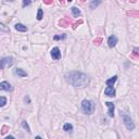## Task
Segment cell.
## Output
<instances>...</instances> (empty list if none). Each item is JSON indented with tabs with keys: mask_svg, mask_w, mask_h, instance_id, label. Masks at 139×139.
Listing matches in <instances>:
<instances>
[{
	"mask_svg": "<svg viewBox=\"0 0 139 139\" xmlns=\"http://www.w3.org/2000/svg\"><path fill=\"white\" fill-rule=\"evenodd\" d=\"M35 139H44V138H41L40 136H37V137H35Z\"/></svg>",
	"mask_w": 139,
	"mask_h": 139,
	"instance_id": "obj_30",
	"label": "cell"
},
{
	"mask_svg": "<svg viewBox=\"0 0 139 139\" xmlns=\"http://www.w3.org/2000/svg\"><path fill=\"white\" fill-rule=\"evenodd\" d=\"M13 64V58L12 56H7V58H3L0 60V70H3L4 67L10 66V65Z\"/></svg>",
	"mask_w": 139,
	"mask_h": 139,
	"instance_id": "obj_4",
	"label": "cell"
},
{
	"mask_svg": "<svg viewBox=\"0 0 139 139\" xmlns=\"http://www.w3.org/2000/svg\"><path fill=\"white\" fill-rule=\"evenodd\" d=\"M5 104H7V98L0 97V107H4Z\"/></svg>",
	"mask_w": 139,
	"mask_h": 139,
	"instance_id": "obj_19",
	"label": "cell"
},
{
	"mask_svg": "<svg viewBox=\"0 0 139 139\" xmlns=\"http://www.w3.org/2000/svg\"><path fill=\"white\" fill-rule=\"evenodd\" d=\"M63 130H65L66 133H73V125L72 124H70V123H66V124H64V126H63Z\"/></svg>",
	"mask_w": 139,
	"mask_h": 139,
	"instance_id": "obj_13",
	"label": "cell"
},
{
	"mask_svg": "<svg viewBox=\"0 0 139 139\" xmlns=\"http://www.w3.org/2000/svg\"><path fill=\"white\" fill-rule=\"evenodd\" d=\"M82 23H83V21H82V20H79V21H77V22H76V23H74V24H73V28H74V29H75V28L77 27L79 24H82Z\"/></svg>",
	"mask_w": 139,
	"mask_h": 139,
	"instance_id": "obj_24",
	"label": "cell"
},
{
	"mask_svg": "<svg viewBox=\"0 0 139 139\" xmlns=\"http://www.w3.org/2000/svg\"><path fill=\"white\" fill-rule=\"evenodd\" d=\"M15 29L19 30V32H27V27L25 26V25L21 24V23L15 24Z\"/></svg>",
	"mask_w": 139,
	"mask_h": 139,
	"instance_id": "obj_12",
	"label": "cell"
},
{
	"mask_svg": "<svg viewBox=\"0 0 139 139\" xmlns=\"http://www.w3.org/2000/svg\"><path fill=\"white\" fill-rule=\"evenodd\" d=\"M51 58H52L53 60H60L61 59V51L58 47H55L51 50Z\"/></svg>",
	"mask_w": 139,
	"mask_h": 139,
	"instance_id": "obj_5",
	"label": "cell"
},
{
	"mask_svg": "<svg viewBox=\"0 0 139 139\" xmlns=\"http://www.w3.org/2000/svg\"><path fill=\"white\" fill-rule=\"evenodd\" d=\"M64 77L67 83L76 88H85L89 84L88 76L82 72H77V71H71V72L65 73Z\"/></svg>",
	"mask_w": 139,
	"mask_h": 139,
	"instance_id": "obj_1",
	"label": "cell"
},
{
	"mask_svg": "<svg viewBox=\"0 0 139 139\" xmlns=\"http://www.w3.org/2000/svg\"><path fill=\"white\" fill-rule=\"evenodd\" d=\"M95 103H93V101L91 100H87V99H85V100L82 101V111H83L85 114L87 115H90L92 114L93 111H95Z\"/></svg>",
	"mask_w": 139,
	"mask_h": 139,
	"instance_id": "obj_2",
	"label": "cell"
},
{
	"mask_svg": "<svg viewBox=\"0 0 139 139\" xmlns=\"http://www.w3.org/2000/svg\"><path fill=\"white\" fill-rule=\"evenodd\" d=\"M13 73H14V75H18V76H20V77H26L27 76V73L22 69H15L13 71Z\"/></svg>",
	"mask_w": 139,
	"mask_h": 139,
	"instance_id": "obj_10",
	"label": "cell"
},
{
	"mask_svg": "<svg viewBox=\"0 0 139 139\" xmlns=\"http://www.w3.org/2000/svg\"><path fill=\"white\" fill-rule=\"evenodd\" d=\"M127 14H128V15H135V16H138L139 12H138V11H136V12H127Z\"/></svg>",
	"mask_w": 139,
	"mask_h": 139,
	"instance_id": "obj_25",
	"label": "cell"
},
{
	"mask_svg": "<svg viewBox=\"0 0 139 139\" xmlns=\"http://www.w3.org/2000/svg\"><path fill=\"white\" fill-rule=\"evenodd\" d=\"M108 44H109V47L110 48L115 47L116 44H117V38H116V36H114V35L110 36L109 39H108Z\"/></svg>",
	"mask_w": 139,
	"mask_h": 139,
	"instance_id": "obj_8",
	"label": "cell"
},
{
	"mask_svg": "<svg viewBox=\"0 0 139 139\" xmlns=\"http://www.w3.org/2000/svg\"><path fill=\"white\" fill-rule=\"evenodd\" d=\"M106 106L108 107L109 111H108V114H109L110 117H114V103L113 102H107Z\"/></svg>",
	"mask_w": 139,
	"mask_h": 139,
	"instance_id": "obj_7",
	"label": "cell"
},
{
	"mask_svg": "<svg viewBox=\"0 0 139 139\" xmlns=\"http://www.w3.org/2000/svg\"><path fill=\"white\" fill-rule=\"evenodd\" d=\"M121 116L123 117V122H124V125L126 126V128L128 130H134L135 129V123L134 121L132 120L129 115L125 114V113H121Z\"/></svg>",
	"mask_w": 139,
	"mask_h": 139,
	"instance_id": "obj_3",
	"label": "cell"
},
{
	"mask_svg": "<svg viewBox=\"0 0 139 139\" xmlns=\"http://www.w3.org/2000/svg\"><path fill=\"white\" fill-rule=\"evenodd\" d=\"M60 25L62 27H66V26H69V25H70V22L67 21V20H61V21H60Z\"/></svg>",
	"mask_w": 139,
	"mask_h": 139,
	"instance_id": "obj_17",
	"label": "cell"
},
{
	"mask_svg": "<svg viewBox=\"0 0 139 139\" xmlns=\"http://www.w3.org/2000/svg\"><path fill=\"white\" fill-rule=\"evenodd\" d=\"M65 38H66V35H65V34H62V35H56V36L53 37L55 40H62V39H65Z\"/></svg>",
	"mask_w": 139,
	"mask_h": 139,
	"instance_id": "obj_16",
	"label": "cell"
},
{
	"mask_svg": "<svg viewBox=\"0 0 139 139\" xmlns=\"http://www.w3.org/2000/svg\"><path fill=\"white\" fill-rule=\"evenodd\" d=\"M71 10H72V13H73V15H74L75 18H78V16H81V11H79V9H77L76 7H73Z\"/></svg>",
	"mask_w": 139,
	"mask_h": 139,
	"instance_id": "obj_14",
	"label": "cell"
},
{
	"mask_svg": "<svg viewBox=\"0 0 139 139\" xmlns=\"http://www.w3.org/2000/svg\"><path fill=\"white\" fill-rule=\"evenodd\" d=\"M117 81V76H113V77L111 78H109V79H107L106 81V84H107V86L108 87H113V85L115 84V82Z\"/></svg>",
	"mask_w": 139,
	"mask_h": 139,
	"instance_id": "obj_11",
	"label": "cell"
},
{
	"mask_svg": "<svg viewBox=\"0 0 139 139\" xmlns=\"http://www.w3.org/2000/svg\"><path fill=\"white\" fill-rule=\"evenodd\" d=\"M0 90H4V91H12L13 87L11 86V84H9L8 82H2V83H0Z\"/></svg>",
	"mask_w": 139,
	"mask_h": 139,
	"instance_id": "obj_6",
	"label": "cell"
},
{
	"mask_svg": "<svg viewBox=\"0 0 139 139\" xmlns=\"http://www.w3.org/2000/svg\"><path fill=\"white\" fill-rule=\"evenodd\" d=\"M102 42V38L101 37H99V38H96L95 40H93V44L95 45H100Z\"/></svg>",
	"mask_w": 139,
	"mask_h": 139,
	"instance_id": "obj_22",
	"label": "cell"
},
{
	"mask_svg": "<svg viewBox=\"0 0 139 139\" xmlns=\"http://www.w3.org/2000/svg\"><path fill=\"white\" fill-rule=\"evenodd\" d=\"M4 139H15V138H14L13 136H7V137H5Z\"/></svg>",
	"mask_w": 139,
	"mask_h": 139,
	"instance_id": "obj_28",
	"label": "cell"
},
{
	"mask_svg": "<svg viewBox=\"0 0 139 139\" xmlns=\"http://www.w3.org/2000/svg\"><path fill=\"white\" fill-rule=\"evenodd\" d=\"M22 126H23V128L26 129L28 133H30V128H29V126H28V124L26 123V121H23V122H22Z\"/></svg>",
	"mask_w": 139,
	"mask_h": 139,
	"instance_id": "obj_20",
	"label": "cell"
},
{
	"mask_svg": "<svg viewBox=\"0 0 139 139\" xmlns=\"http://www.w3.org/2000/svg\"><path fill=\"white\" fill-rule=\"evenodd\" d=\"M0 32H9V28L1 22H0Z\"/></svg>",
	"mask_w": 139,
	"mask_h": 139,
	"instance_id": "obj_18",
	"label": "cell"
},
{
	"mask_svg": "<svg viewBox=\"0 0 139 139\" xmlns=\"http://www.w3.org/2000/svg\"><path fill=\"white\" fill-rule=\"evenodd\" d=\"M115 89L113 87H107L106 90H104V95L108 96V97H115Z\"/></svg>",
	"mask_w": 139,
	"mask_h": 139,
	"instance_id": "obj_9",
	"label": "cell"
},
{
	"mask_svg": "<svg viewBox=\"0 0 139 139\" xmlns=\"http://www.w3.org/2000/svg\"><path fill=\"white\" fill-rule=\"evenodd\" d=\"M45 3H46V4H52L53 1H45Z\"/></svg>",
	"mask_w": 139,
	"mask_h": 139,
	"instance_id": "obj_29",
	"label": "cell"
},
{
	"mask_svg": "<svg viewBox=\"0 0 139 139\" xmlns=\"http://www.w3.org/2000/svg\"><path fill=\"white\" fill-rule=\"evenodd\" d=\"M8 128H9V127H8V126H3V127H2L1 134H5V133H7V130H8Z\"/></svg>",
	"mask_w": 139,
	"mask_h": 139,
	"instance_id": "obj_26",
	"label": "cell"
},
{
	"mask_svg": "<svg viewBox=\"0 0 139 139\" xmlns=\"http://www.w3.org/2000/svg\"><path fill=\"white\" fill-rule=\"evenodd\" d=\"M100 3H101L100 1H92L91 3H90V8H91V9H95V8L97 7V5H99Z\"/></svg>",
	"mask_w": 139,
	"mask_h": 139,
	"instance_id": "obj_21",
	"label": "cell"
},
{
	"mask_svg": "<svg viewBox=\"0 0 139 139\" xmlns=\"http://www.w3.org/2000/svg\"><path fill=\"white\" fill-rule=\"evenodd\" d=\"M42 16H44V11H42L41 8H39V9H38V12H37V20H38V21L42 20Z\"/></svg>",
	"mask_w": 139,
	"mask_h": 139,
	"instance_id": "obj_15",
	"label": "cell"
},
{
	"mask_svg": "<svg viewBox=\"0 0 139 139\" xmlns=\"http://www.w3.org/2000/svg\"><path fill=\"white\" fill-rule=\"evenodd\" d=\"M138 50H139V49H138L137 47H136L135 49H134V53H133V56H132L133 58H138Z\"/></svg>",
	"mask_w": 139,
	"mask_h": 139,
	"instance_id": "obj_23",
	"label": "cell"
},
{
	"mask_svg": "<svg viewBox=\"0 0 139 139\" xmlns=\"http://www.w3.org/2000/svg\"><path fill=\"white\" fill-rule=\"evenodd\" d=\"M30 4V1H23V7H25V5H28Z\"/></svg>",
	"mask_w": 139,
	"mask_h": 139,
	"instance_id": "obj_27",
	"label": "cell"
}]
</instances>
